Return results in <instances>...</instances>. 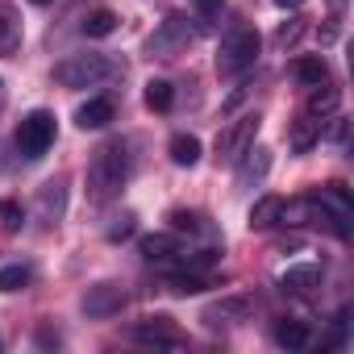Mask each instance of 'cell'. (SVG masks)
Wrapping results in <instances>:
<instances>
[{"instance_id":"30bf717a","label":"cell","mask_w":354,"mask_h":354,"mask_svg":"<svg viewBox=\"0 0 354 354\" xmlns=\"http://www.w3.org/2000/svg\"><path fill=\"white\" fill-rule=\"evenodd\" d=\"M279 288L292 292V296H308V292L321 288V267L317 263H292V267L279 271Z\"/></svg>"},{"instance_id":"8992f818","label":"cell","mask_w":354,"mask_h":354,"mask_svg":"<svg viewBox=\"0 0 354 354\" xmlns=\"http://www.w3.org/2000/svg\"><path fill=\"white\" fill-rule=\"evenodd\" d=\"M254 138H259V113L238 117L234 125H225V129L217 133V158H221V162H238V154L250 150Z\"/></svg>"},{"instance_id":"52a82bcc","label":"cell","mask_w":354,"mask_h":354,"mask_svg":"<svg viewBox=\"0 0 354 354\" xmlns=\"http://www.w3.org/2000/svg\"><path fill=\"white\" fill-rule=\"evenodd\" d=\"M133 337L142 346H154V350H180L184 346V333L175 329L171 317H146V321H138L133 325Z\"/></svg>"},{"instance_id":"5bb4252c","label":"cell","mask_w":354,"mask_h":354,"mask_svg":"<svg viewBox=\"0 0 354 354\" xmlns=\"http://www.w3.org/2000/svg\"><path fill=\"white\" fill-rule=\"evenodd\" d=\"M337 104H342V92H337V88L325 80V84H317V88H313V96H308V109H304V113L325 121L329 113H337Z\"/></svg>"},{"instance_id":"7402d4cb","label":"cell","mask_w":354,"mask_h":354,"mask_svg":"<svg viewBox=\"0 0 354 354\" xmlns=\"http://www.w3.org/2000/svg\"><path fill=\"white\" fill-rule=\"evenodd\" d=\"M321 201L342 217V221H350V213H354V201H350V188L346 184H325L321 188Z\"/></svg>"},{"instance_id":"603a6c76","label":"cell","mask_w":354,"mask_h":354,"mask_svg":"<svg viewBox=\"0 0 354 354\" xmlns=\"http://www.w3.org/2000/svg\"><path fill=\"white\" fill-rule=\"evenodd\" d=\"M117 21H121V17H117L113 9H96V13L84 17V34H88V38H109V34L117 30Z\"/></svg>"},{"instance_id":"4dcf8cb0","label":"cell","mask_w":354,"mask_h":354,"mask_svg":"<svg viewBox=\"0 0 354 354\" xmlns=\"http://www.w3.org/2000/svg\"><path fill=\"white\" fill-rule=\"evenodd\" d=\"M129 234H133V213H125V217L109 230V242H121V238H129Z\"/></svg>"},{"instance_id":"2e32d148","label":"cell","mask_w":354,"mask_h":354,"mask_svg":"<svg viewBox=\"0 0 354 354\" xmlns=\"http://www.w3.org/2000/svg\"><path fill=\"white\" fill-rule=\"evenodd\" d=\"M292 75H296L304 88H317V84H325V80H329V67H325V59H321V55H304V59H296V63H292Z\"/></svg>"},{"instance_id":"4fadbf2b","label":"cell","mask_w":354,"mask_h":354,"mask_svg":"<svg viewBox=\"0 0 354 354\" xmlns=\"http://www.w3.org/2000/svg\"><path fill=\"white\" fill-rule=\"evenodd\" d=\"M167 288L175 292V296H196V292H205V288H213V279L205 275V271H171L167 275Z\"/></svg>"},{"instance_id":"83f0119b","label":"cell","mask_w":354,"mask_h":354,"mask_svg":"<svg viewBox=\"0 0 354 354\" xmlns=\"http://www.w3.org/2000/svg\"><path fill=\"white\" fill-rule=\"evenodd\" d=\"M171 230H175V234H196V230H201V217L175 209V213H171Z\"/></svg>"},{"instance_id":"e575fe53","label":"cell","mask_w":354,"mask_h":354,"mask_svg":"<svg viewBox=\"0 0 354 354\" xmlns=\"http://www.w3.org/2000/svg\"><path fill=\"white\" fill-rule=\"evenodd\" d=\"M275 5H279V9H300L304 0H275Z\"/></svg>"},{"instance_id":"f546056e","label":"cell","mask_w":354,"mask_h":354,"mask_svg":"<svg viewBox=\"0 0 354 354\" xmlns=\"http://www.w3.org/2000/svg\"><path fill=\"white\" fill-rule=\"evenodd\" d=\"M196 5V13L205 17V21H213V17H221V9H225V0H192Z\"/></svg>"},{"instance_id":"ba28073f","label":"cell","mask_w":354,"mask_h":354,"mask_svg":"<svg viewBox=\"0 0 354 354\" xmlns=\"http://www.w3.org/2000/svg\"><path fill=\"white\" fill-rule=\"evenodd\" d=\"M125 288L121 283H96V288H88L84 292V313L88 317H96V321H104V317H117L121 308H125Z\"/></svg>"},{"instance_id":"e0dca14e","label":"cell","mask_w":354,"mask_h":354,"mask_svg":"<svg viewBox=\"0 0 354 354\" xmlns=\"http://www.w3.org/2000/svg\"><path fill=\"white\" fill-rule=\"evenodd\" d=\"M63 205H67V188H63V184H46V188L38 192V213H42L46 225H55V221L63 217Z\"/></svg>"},{"instance_id":"3957f363","label":"cell","mask_w":354,"mask_h":354,"mask_svg":"<svg viewBox=\"0 0 354 354\" xmlns=\"http://www.w3.org/2000/svg\"><path fill=\"white\" fill-rule=\"evenodd\" d=\"M113 75H121V63L109 55H75V59H63L55 67V80L63 88H96Z\"/></svg>"},{"instance_id":"9a60e30c","label":"cell","mask_w":354,"mask_h":354,"mask_svg":"<svg viewBox=\"0 0 354 354\" xmlns=\"http://www.w3.org/2000/svg\"><path fill=\"white\" fill-rule=\"evenodd\" d=\"M317 142H321V117H308V113L296 117V121H292V150L304 154V150H313Z\"/></svg>"},{"instance_id":"6da1fadb","label":"cell","mask_w":354,"mask_h":354,"mask_svg":"<svg viewBox=\"0 0 354 354\" xmlns=\"http://www.w3.org/2000/svg\"><path fill=\"white\" fill-rule=\"evenodd\" d=\"M125 180H129V150L121 142H109L104 150H96V158L88 167V196L96 205H104L125 188Z\"/></svg>"},{"instance_id":"277c9868","label":"cell","mask_w":354,"mask_h":354,"mask_svg":"<svg viewBox=\"0 0 354 354\" xmlns=\"http://www.w3.org/2000/svg\"><path fill=\"white\" fill-rule=\"evenodd\" d=\"M55 133H59V125H55V113H46V109H34V113H26V117H21V125H17L13 142H17V150H21L26 158H42V154L55 146Z\"/></svg>"},{"instance_id":"d6986e66","label":"cell","mask_w":354,"mask_h":354,"mask_svg":"<svg viewBox=\"0 0 354 354\" xmlns=\"http://www.w3.org/2000/svg\"><path fill=\"white\" fill-rule=\"evenodd\" d=\"M275 342L283 346V350H300V346H308V325L304 321H292V317H283V321H275Z\"/></svg>"},{"instance_id":"5b68a950","label":"cell","mask_w":354,"mask_h":354,"mask_svg":"<svg viewBox=\"0 0 354 354\" xmlns=\"http://www.w3.org/2000/svg\"><path fill=\"white\" fill-rule=\"evenodd\" d=\"M192 26H188V17H180V13H171V17H162L158 21V30L146 38V55L150 59H175V55H184L188 46H192Z\"/></svg>"},{"instance_id":"9c48e42d","label":"cell","mask_w":354,"mask_h":354,"mask_svg":"<svg viewBox=\"0 0 354 354\" xmlns=\"http://www.w3.org/2000/svg\"><path fill=\"white\" fill-rule=\"evenodd\" d=\"M271 171V150L267 146H250L238 154V188H254L263 184V175Z\"/></svg>"},{"instance_id":"7a4b0ae2","label":"cell","mask_w":354,"mask_h":354,"mask_svg":"<svg viewBox=\"0 0 354 354\" xmlns=\"http://www.w3.org/2000/svg\"><path fill=\"white\" fill-rule=\"evenodd\" d=\"M259 50H263L259 30H254V26H234V30L221 38V46H217V71H221V75H242L246 67H254Z\"/></svg>"},{"instance_id":"836d02e7","label":"cell","mask_w":354,"mask_h":354,"mask_svg":"<svg viewBox=\"0 0 354 354\" xmlns=\"http://www.w3.org/2000/svg\"><path fill=\"white\" fill-rule=\"evenodd\" d=\"M329 9H333V17H342L346 13V0H329Z\"/></svg>"},{"instance_id":"484cf974","label":"cell","mask_w":354,"mask_h":354,"mask_svg":"<svg viewBox=\"0 0 354 354\" xmlns=\"http://www.w3.org/2000/svg\"><path fill=\"white\" fill-rule=\"evenodd\" d=\"M30 283V267L13 263V267H0V292H21Z\"/></svg>"},{"instance_id":"d590c367","label":"cell","mask_w":354,"mask_h":354,"mask_svg":"<svg viewBox=\"0 0 354 354\" xmlns=\"http://www.w3.org/2000/svg\"><path fill=\"white\" fill-rule=\"evenodd\" d=\"M30 5H50V0H30Z\"/></svg>"},{"instance_id":"7c38bea8","label":"cell","mask_w":354,"mask_h":354,"mask_svg":"<svg viewBox=\"0 0 354 354\" xmlns=\"http://www.w3.org/2000/svg\"><path fill=\"white\" fill-rule=\"evenodd\" d=\"M21 50V13L17 5H9V0H0V55H17Z\"/></svg>"},{"instance_id":"f1b7e54d","label":"cell","mask_w":354,"mask_h":354,"mask_svg":"<svg viewBox=\"0 0 354 354\" xmlns=\"http://www.w3.org/2000/svg\"><path fill=\"white\" fill-rule=\"evenodd\" d=\"M325 121H329V125L321 129V138H325V142H346V129H350V121H346V117H337V113H329Z\"/></svg>"},{"instance_id":"cb8c5ba5","label":"cell","mask_w":354,"mask_h":354,"mask_svg":"<svg viewBox=\"0 0 354 354\" xmlns=\"http://www.w3.org/2000/svg\"><path fill=\"white\" fill-rule=\"evenodd\" d=\"M171 100H175V88H171L167 80H150V84H146V109L167 113V109H171Z\"/></svg>"},{"instance_id":"44dd1931","label":"cell","mask_w":354,"mask_h":354,"mask_svg":"<svg viewBox=\"0 0 354 354\" xmlns=\"http://www.w3.org/2000/svg\"><path fill=\"white\" fill-rule=\"evenodd\" d=\"M171 162L175 167H196L201 162V142L192 133H175L171 138Z\"/></svg>"},{"instance_id":"1f68e13d","label":"cell","mask_w":354,"mask_h":354,"mask_svg":"<svg viewBox=\"0 0 354 354\" xmlns=\"http://www.w3.org/2000/svg\"><path fill=\"white\" fill-rule=\"evenodd\" d=\"M38 346H59V333H55L50 325H42V329H38Z\"/></svg>"},{"instance_id":"ac0fdd59","label":"cell","mask_w":354,"mask_h":354,"mask_svg":"<svg viewBox=\"0 0 354 354\" xmlns=\"http://www.w3.org/2000/svg\"><path fill=\"white\" fill-rule=\"evenodd\" d=\"M279 213H283V196H263L250 205V230H271L279 225Z\"/></svg>"},{"instance_id":"8fae6325","label":"cell","mask_w":354,"mask_h":354,"mask_svg":"<svg viewBox=\"0 0 354 354\" xmlns=\"http://www.w3.org/2000/svg\"><path fill=\"white\" fill-rule=\"evenodd\" d=\"M113 117H117V104H113L109 96H92V100H84V104L75 109V125H80V129H104Z\"/></svg>"},{"instance_id":"4316f807","label":"cell","mask_w":354,"mask_h":354,"mask_svg":"<svg viewBox=\"0 0 354 354\" xmlns=\"http://www.w3.org/2000/svg\"><path fill=\"white\" fill-rule=\"evenodd\" d=\"M304 34V17H288L279 30H275V46H296Z\"/></svg>"},{"instance_id":"d6a6232c","label":"cell","mask_w":354,"mask_h":354,"mask_svg":"<svg viewBox=\"0 0 354 354\" xmlns=\"http://www.w3.org/2000/svg\"><path fill=\"white\" fill-rule=\"evenodd\" d=\"M317 38H321V42H325V46H329V42H333V38H337V26H321V30H317Z\"/></svg>"},{"instance_id":"ffe728a7","label":"cell","mask_w":354,"mask_h":354,"mask_svg":"<svg viewBox=\"0 0 354 354\" xmlns=\"http://www.w3.org/2000/svg\"><path fill=\"white\" fill-rule=\"evenodd\" d=\"M142 254L150 263H167L171 254H180V238L175 234H150V238H142Z\"/></svg>"},{"instance_id":"d4e9b609","label":"cell","mask_w":354,"mask_h":354,"mask_svg":"<svg viewBox=\"0 0 354 354\" xmlns=\"http://www.w3.org/2000/svg\"><path fill=\"white\" fill-rule=\"evenodd\" d=\"M21 221H26L21 205H17L13 196H5V201H0V234H17V230H21Z\"/></svg>"}]
</instances>
